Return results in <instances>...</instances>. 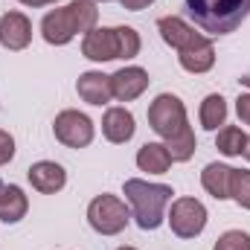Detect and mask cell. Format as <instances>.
I'll return each instance as SVG.
<instances>
[{
  "label": "cell",
  "mask_w": 250,
  "mask_h": 250,
  "mask_svg": "<svg viewBox=\"0 0 250 250\" xmlns=\"http://www.w3.org/2000/svg\"><path fill=\"white\" fill-rule=\"evenodd\" d=\"M160 29V38L178 50V62L187 73H207L212 64H215V50H212V41L201 32H195L184 18H160L157 23Z\"/></svg>",
  "instance_id": "obj_1"
},
{
  "label": "cell",
  "mask_w": 250,
  "mask_h": 250,
  "mask_svg": "<svg viewBox=\"0 0 250 250\" xmlns=\"http://www.w3.org/2000/svg\"><path fill=\"white\" fill-rule=\"evenodd\" d=\"M96 21H99V9L93 0H73L67 3L64 9H53L44 15L41 21V35L47 44H56V47H64L70 44L79 32H90L96 29Z\"/></svg>",
  "instance_id": "obj_2"
},
{
  "label": "cell",
  "mask_w": 250,
  "mask_h": 250,
  "mask_svg": "<svg viewBox=\"0 0 250 250\" xmlns=\"http://www.w3.org/2000/svg\"><path fill=\"white\" fill-rule=\"evenodd\" d=\"M125 198L131 204V212H134V221L140 224V230H157L163 224V212H166V204L172 201V187L166 184H148V181H140V178H131L125 181Z\"/></svg>",
  "instance_id": "obj_3"
},
{
  "label": "cell",
  "mask_w": 250,
  "mask_h": 250,
  "mask_svg": "<svg viewBox=\"0 0 250 250\" xmlns=\"http://www.w3.org/2000/svg\"><path fill=\"white\" fill-rule=\"evenodd\" d=\"M192 21L209 35H227L239 29L250 15V0H187Z\"/></svg>",
  "instance_id": "obj_4"
},
{
  "label": "cell",
  "mask_w": 250,
  "mask_h": 250,
  "mask_svg": "<svg viewBox=\"0 0 250 250\" xmlns=\"http://www.w3.org/2000/svg\"><path fill=\"white\" fill-rule=\"evenodd\" d=\"M140 53V35L131 26L114 29H90L82 41V56L90 62H114V59H134Z\"/></svg>",
  "instance_id": "obj_5"
},
{
  "label": "cell",
  "mask_w": 250,
  "mask_h": 250,
  "mask_svg": "<svg viewBox=\"0 0 250 250\" xmlns=\"http://www.w3.org/2000/svg\"><path fill=\"white\" fill-rule=\"evenodd\" d=\"M148 125L154 128V134H160L163 140H175L181 137L187 128H192L187 120V108L178 96L172 93H160L151 105H148Z\"/></svg>",
  "instance_id": "obj_6"
},
{
  "label": "cell",
  "mask_w": 250,
  "mask_h": 250,
  "mask_svg": "<svg viewBox=\"0 0 250 250\" xmlns=\"http://www.w3.org/2000/svg\"><path fill=\"white\" fill-rule=\"evenodd\" d=\"M131 212L125 209V204L117 195H96L87 207V221L96 233L102 236H117L123 233L125 224H128Z\"/></svg>",
  "instance_id": "obj_7"
},
{
  "label": "cell",
  "mask_w": 250,
  "mask_h": 250,
  "mask_svg": "<svg viewBox=\"0 0 250 250\" xmlns=\"http://www.w3.org/2000/svg\"><path fill=\"white\" fill-rule=\"evenodd\" d=\"M169 224H172V233L175 236L195 239L207 227V207L201 201H195V198H178V201H172Z\"/></svg>",
  "instance_id": "obj_8"
},
{
  "label": "cell",
  "mask_w": 250,
  "mask_h": 250,
  "mask_svg": "<svg viewBox=\"0 0 250 250\" xmlns=\"http://www.w3.org/2000/svg\"><path fill=\"white\" fill-rule=\"evenodd\" d=\"M56 131V140L64 143L67 148H84L90 146L93 140V123L87 114H79V111H62L53 123Z\"/></svg>",
  "instance_id": "obj_9"
},
{
  "label": "cell",
  "mask_w": 250,
  "mask_h": 250,
  "mask_svg": "<svg viewBox=\"0 0 250 250\" xmlns=\"http://www.w3.org/2000/svg\"><path fill=\"white\" fill-rule=\"evenodd\" d=\"M32 41V23L23 12H6L0 18V44L6 50H23Z\"/></svg>",
  "instance_id": "obj_10"
},
{
  "label": "cell",
  "mask_w": 250,
  "mask_h": 250,
  "mask_svg": "<svg viewBox=\"0 0 250 250\" xmlns=\"http://www.w3.org/2000/svg\"><path fill=\"white\" fill-rule=\"evenodd\" d=\"M146 87H148V73L143 67H123L111 76V93L120 102H131V99L143 96Z\"/></svg>",
  "instance_id": "obj_11"
},
{
  "label": "cell",
  "mask_w": 250,
  "mask_h": 250,
  "mask_svg": "<svg viewBox=\"0 0 250 250\" xmlns=\"http://www.w3.org/2000/svg\"><path fill=\"white\" fill-rule=\"evenodd\" d=\"M26 178H29L32 189H38L41 195H56V192H62L64 184H67V172H64L59 163H53V160H38V163H32L29 172H26Z\"/></svg>",
  "instance_id": "obj_12"
},
{
  "label": "cell",
  "mask_w": 250,
  "mask_h": 250,
  "mask_svg": "<svg viewBox=\"0 0 250 250\" xmlns=\"http://www.w3.org/2000/svg\"><path fill=\"white\" fill-rule=\"evenodd\" d=\"M76 90H79V96H82L87 105H105V102L114 96V93H111V76H105V73H99V70L82 73L79 82H76Z\"/></svg>",
  "instance_id": "obj_13"
},
{
  "label": "cell",
  "mask_w": 250,
  "mask_h": 250,
  "mask_svg": "<svg viewBox=\"0 0 250 250\" xmlns=\"http://www.w3.org/2000/svg\"><path fill=\"white\" fill-rule=\"evenodd\" d=\"M134 114L131 111H125V108H108L105 111V117H102V134H105V140H111V143H128L131 137H134Z\"/></svg>",
  "instance_id": "obj_14"
},
{
  "label": "cell",
  "mask_w": 250,
  "mask_h": 250,
  "mask_svg": "<svg viewBox=\"0 0 250 250\" xmlns=\"http://www.w3.org/2000/svg\"><path fill=\"white\" fill-rule=\"evenodd\" d=\"M26 209H29V201H26L23 189L0 181V221L15 224V221H21L26 215Z\"/></svg>",
  "instance_id": "obj_15"
},
{
  "label": "cell",
  "mask_w": 250,
  "mask_h": 250,
  "mask_svg": "<svg viewBox=\"0 0 250 250\" xmlns=\"http://www.w3.org/2000/svg\"><path fill=\"white\" fill-rule=\"evenodd\" d=\"M233 166H227V163H209L204 172H201V184L204 189L212 195V198H218V201H227L230 198V184H233Z\"/></svg>",
  "instance_id": "obj_16"
},
{
  "label": "cell",
  "mask_w": 250,
  "mask_h": 250,
  "mask_svg": "<svg viewBox=\"0 0 250 250\" xmlns=\"http://www.w3.org/2000/svg\"><path fill=\"white\" fill-rule=\"evenodd\" d=\"M137 166L143 172H148V175H163V172H169L172 157H169V151H166L163 143H146L137 151Z\"/></svg>",
  "instance_id": "obj_17"
},
{
  "label": "cell",
  "mask_w": 250,
  "mask_h": 250,
  "mask_svg": "<svg viewBox=\"0 0 250 250\" xmlns=\"http://www.w3.org/2000/svg\"><path fill=\"white\" fill-rule=\"evenodd\" d=\"M227 123V102L221 93H209L201 102V125L207 131H218V125Z\"/></svg>",
  "instance_id": "obj_18"
},
{
  "label": "cell",
  "mask_w": 250,
  "mask_h": 250,
  "mask_svg": "<svg viewBox=\"0 0 250 250\" xmlns=\"http://www.w3.org/2000/svg\"><path fill=\"white\" fill-rule=\"evenodd\" d=\"M245 143H248V134H245L242 128H236V125L221 128V131H218V137H215L218 151H221V154H227V157H239V154L245 151Z\"/></svg>",
  "instance_id": "obj_19"
},
{
  "label": "cell",
  "mask_w": 250,
  "mask_h": 250,
  "mask_svg": "<svg viewBox=\"0 0 250 250\" xmlns=\"http://www.w3.org/2000/svg\"><path fill=\"white\" fill-rule=\"evenodd\" d=\"M163 146H166V151H169L172 163H187L189 157L195 154V131H192V128H187L181 137H175V140H166Z\"/></svg>",
  "instance_id": "obj_20"
},
{
  "label": "cell",
  "mask_w": 250,
  "mask_h": 250,
  "mask_svg": "<svg viewBox=\"0 0 250 250\" xmlns=\"http://www.w3.org/2000/svg\"><path fill=\"white\" fill-rule=\"evenodd\" d=\"M230 198L239 204V207H245L250 209V172H242V169H236L233 172V184H230Z\"/></svg>",
  "instance_id": "obj_21"
},
{
  "label": "cell",
  "mask_w": 250,
  "mask_h": 250,
  "mask_svg": "<svg viewBox=\"0 0 250 250\" xmlns=\"http://www.w3.org/2000/svg\"><path fill=\"white\" fill-rule=\"evenodd\" d=\"M212 250H250V236L245 230H227Z\"/></svg>",
  "instance_id": "obj_22"
},
{
  "label": "cell",
  "mask_w": 250,
  "mask_h": 250,
  "mask_svg": "<svg viewBox=\"0 0 250 250\" xmlns=\"http://www.w3.org/2000/svg\"><path fill=\"white\" fill-rule=\"evenodd\" d=\"M15 157V140H12V134L9 131H3L0 128V166L3 163H9Z\"/></svg>",
  "instance_id": "obj_23"
},
{
  "label": "cell",
  "mask_w": 250,
  "mask_h": 250,
  "mask_svg": "<svg viewBox=\"0 0 250 250\" xmlns=\"http://www.w3.org/2000/svg\"><path fill=\"white\" fill-rule=\"evenodd\" d=\"M236 114H239V120L245 125H250V93H242L236 99Z\"/></svg>",
  "instance_id": "obj_24"
},
{
  "label": "cell",
  "mask_w": 250,
  "mask_h": 250,
  "mask_svg": "<svg viewBox=\"0 0 250 250\" xmlns=\"http://www.w3.org/2000/svg\"><path fill=\"white\" fill-rule=\"evenodd\" d=\"M120 3H123V9H128V12H140L148 3H154V0H120Z\"/></svg>",
  "instance_id": "obj_25"
},
{
  "label": "cell",
  "mask_w": 250,
  "mask_h": 250,
  "mask_svg": "<svg viewBox=\"0 0 250 250\" xmlns=\"http://www.w3.org/2000/svg\"><path fill=\"white\" fill-rule=\"evenodd\" d=\"M23 6H50V3H59V0H21Z\"/></svg>",
  "instance_id": "obj_26"
},
{
  "label": "cell",
  "mask_w": 250,
  "mask_h": 250,
  "mask_svg": "<svg viewBox=\"0 0 250 250\" xmlns=\"http://www.w3.org/2000/svg\"><path fill=\"white\" fill-rule=\"evenodd\" d=\"M239 82H242V84H245V87H250V73H245V76H242V79H239Z\"/></svg>",
  "instance_id": "obj_27"
},
{
  "label": "cell",
  "mask_w": 250,
  "mask_h": 250,
  "mask_svg": "<svg viewBox=\"0 0 250 250\" xmlns=\"http://www.w3.org/2000/svg\"><path fill=\"white\" fill-rule=\"evenodd\" d=\"M242 154H245V157L250 160V137H248V143H245V151H242Z\"/></svg>",
  "instance_id": "obj_28"
},
{
  "label": "cell",
  "mask_w": 250,
  "mask_h": 250,
  "mask_svg": "<svg viewBox=\"0 0 250 250\" xmlns=\"http://www.w3.org/2000/svg\"><path fill=\"white\" fill-rule=\"evenodd\" d=\"M120 250H134V248H120Z\"/></svg>",
  "instance_id": "obj_29"
}]
</instances>
